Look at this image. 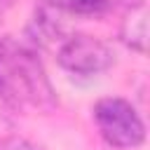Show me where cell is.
Listing matches in <instances>:
<instances>
[{
    "label": "cell",
    "mask_w": 150,
    "mask_h": 150,
    "mask_svg": "<svg viewBox=\"0 0 150 150\" xmlns=\"http://www.w3.org/2000/svg\"><path fill=\"white\" fill-rule=\"evenodd\" d=\"M0 98L16 110L49 112L59 105L38 52L14 38H0Z\"/></svg>",
    "instance_id": "1"
},
{
    "label": "cell",
    "mask_w": 150,
    "mask_h": 150,
    "mask_svg": "<svg viewBox=\"0 0 150 150\" xmlns=\"http://www.w3.org/2000/svg\"><path fill=\"white\" fill-rule=\"evenodd\" d=\"M94 122L110 148H138L145 141V124L136 108L120 98L105 96L94 105Z\"/></svg>",
    "instance_id": "2"
},
{
    "label": "cell",
    "mask_w": 150,
    "mask_h": 150,
    "mask_svg": "<svg viewBox=\"0 0 150 150\" xmlns=\"http://www.w3.org/2000/svg\"><path fill=\"white\" fill-rule=\"evenodd\" d=\"M56 61L61 68L75 75H96L112 66L115 56L105 42L84 33H70L56 49Z\"/></svg>",
    "instance_id": "3"
},
{
    "label": "cell",
    "mask_w": 150,
    "mask_h": 150,
    "mask_svg": "<svg viewBox=\"0 0 150 150\" xmlns=\"http://www.w3.org/2000/svg\"><path fill=\"white\" fill-rule=\"evenodd\" d=\"M120 38L122 42L138 52V54H145V45H148V9H145V2H134L124 19H122V26H120Z\"/></svg>",
    "instance_id": "4"
},
{
    "label": "cell",
    "mask_w": 150,
    "mask_h": 150,
    "mask_svg": "<svg viewBox=\"0 0 150 150\" xmlns=\"http://www.w3.org/2000/svg\"><path fill=\"white\" fill-rule=\"evenodd\" d=\"M45 5L68 14H101L108 9L110 0H45Z\"/></svg>",
    "instance_id": "5"
},
{
    "label": "cell",
    "mask_w": 150,
    "mask_h": 150,
    "mask_svg": "<svg viewBox=\"0 0 150 150\" xmlns=\"http://www.w3.org/2000/svg\"><path fill=\"white\" fill-rule=\"evenodd\" d=\"M0 150H42V148L33 145V143L26 141V138L9 136V138H2V141H0Z\"/></svg>",
    "instance_id": "6"
},
{
    "label": "cell",
    "mask_w": 150,
    "mask_h": 150,
    "mask_svg": "<svg viewBox=\"0 0 150 150\" xmlns=\"http://www.w3.org/2000/svg\"><path fill=\"white\" fill-rule=\"evenodd\" d=\"M9 5H12V0H0V19L5 16V12L9 9Z\"/></svg>",
    "instance_id": "7"
}]
</instances>
